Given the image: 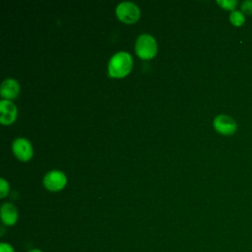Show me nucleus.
<instances>
[{"label":"nucleus","instance_id":"nucleus-1","mask_svg":"<svg viewBox=\"0 0 252 252\" xmlns=\"http://www.w3.org/2000/svg\"><path fill=\"white\" fill-rule=\"evenodd\" d=\"M132 66L133 60L129 53L117 52L108 62V75L114 78H122L131 71Z\"/></svg>","mask_w":252,"mask_h":252},{"label":"nucleus","instance_id":"nucleus-2","mask_svg":"<svg viewBox=\"0 0 252 252\" xmlns=\"http://www.w3.org/2000/svg\"><path fill=\"white\" fill-rule=\"evenodd\" d=\"M137 55L142 59L153 58L158 50L156 39L150 34H142L138 37L135 45Z\"/></svg>","mask_w":252,"mask_h":252},{"label":"nucleus","instance_id":"nucleus-3","mask_svg":"<svg viewBox=\"0 0 252 252\" xmlns=\"http://www.w3.org/2000/svg\"><path fill=\"white\" fill-rule=\"evenodd\" d=\"M116 16L126 24H133L140 18V10L132 2H122L116 7Z\"/></svg>","mask_w":252,"mask_h":252},{"label":"nucleus","instance_id":"nucleus-4","mask_svg":"<svg viewBox=\"0 0 252 252\" xmlns=\"http://www.w3.org/2000/svg\"><path fill=\"white\" fill-rule=\"evenodd\" d=\"M213 125L214 128L222 135H232L237 129V125L234 119L225 114L218 115L214 119Z\"/></svg>","mask_w":252,"mask_h":252},{"label":"nucleus","instance_id":"nucleus-5","mask_svg":"<svg viewBox=\"0 0 252 252\" xmlns=\"http://www.w3.org/2000/svg\"><path fill=\"white\" fill-rule=\"evenodd\" d=\"M67 182V178L62 171L52 170L49 171L43 178V184L45 188L50 191H59L61 190Z\"/></svg>","mask_w":252,"mask_h":252},{"label":"nucleus","instance_id":"nucleus-6","mask_svg":"<svg viewBox=\"0 0 252 252\" xmlns=\"http://www.w3.org/2000/svg\"><path fill=\"white\" fill-rule=\"evenodd\" d=\"M12 149L15 156L23 161H27L32 157V147L27 139H24V138L16 139L13 142Z\"/></svg>","mask_w":252,"mask_h":252},{"label":"nucleus","instance_id":"nucleus-7","mask_svg":"<svg viewBox=\"0 0 252 252\" xmlns=\"http://www.w3.org/2000/svg\"><path fill=\"white\" fill-rule=\"evenodd\" d=\"M0 122L2 124H11L17 117V107L10 100L3 99L0 101Z\"/></svg>","mask_w":252,"mask_h":252},{"label":"nucleus","instance_id":"nucleus-8","mask_svg":"<svg viewBox=\"0 0 252 252\" xmlns=\"http://www.w3.org/2000/svg\"><path fill=\"white\" fill-rule=\"evenodd\" d=\"M18 210L11 203H5L2 205L0 210L1 220L5 225L12 226L18 220Z\"/></svg>","mask_w":252,"mask_h":252},{"label":"nucleus","instance_id":"nucleus-9","mask_svg":"<svg viewBox=\"0 0 252 252\" xmlns=\"http://www.w3.org/2000/svg\"><path fill=\"white\" fill-rule=\"evenodd\" d=\"M20 91L19 84L14 79H6L3 81L0 89V94L2 97L6 99H12L15 98Z\"/></svg>","mask_w":252,"mask_h":252},{"label":"nucleus","instance_id":"nucleus-10","mask_svg":"<svg viewBox=\"0 0 252 252\" xmlns=\"http://www.w3.org/2000/svg\"><path fill=\"white\" fill-rule=\"evenodd\" d=\"M230 23L235 27H240L245 23V16L241 11L234 10L229 15Z\"/></svg>","mask_w":252,"mask_h":252},{"label":"nucleus","instance_id":"nucleus-11","mask_svg":"<svg viewBox=\"0 0 252 252\" xmlns=\"http://www.w3.org/2000/svg\"><path fill=\"white\" fill-rule=\"evenodd\" d=\"M217 3L225 10H230L231 12L234 11V8L237 6L238 2L236 0H218Z\"/></svg>","mask_w":252,"mask_h":252},{"label":"nucleus","instance_id":"nucleus-12","mask_svg":"<svg viewBox=\"0 0 252 252\" xmlns=\"http://www.w3.org/2000/svg\"><path fill=\"white\" fill-rule=\"evenodd\" d=\"M241 12L246 15H252V0H245L241 3Z\"/></svg>","mask_w":252,"mask_h":252},{"label":"nucleus","instance_id":"nucleus-13","mask_svg":"<svg viewBox=\"0 0 252 252\" xmlns=\"http://www.w3.org/2000/svg\"><path fill=\"white\" fill-rule=\"evenodd\" d=\"M9 191V184L6 182L4 178L0 179V197L4 198Z\"/></svg>","mask_w":252,"mask_h":252},{"label":"nucleus","instance_id":"nucleus-14","mask_svg":"<svg viewBox=\"0 0 252 252\" xmlns=\"http://www.w3.org/2000/svg\"><path fill=\"white\" fill-rule=\"evenodd\" d=\"M0 252H16L14 247L7 243V242H1L0 243Z\"/></svg>","mask_w":252,"mask_h":252},{"label":"nucleus","instance_id":"nucleus-15","mask_svg":"<svg viewBox=\"0 0 252 252\" xmlns=\"http://www.w3.org/2000/svg\"><path fill=\"white\" fill-rule=\"evenodd\" d=\"M28 252H43V251H41L40 249H37V248H33V249H31V250H29Z\"/></svg>","mask_w":252,"mask_h":252}]
</instances>
